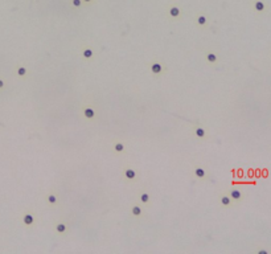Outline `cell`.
Instances as JSON below:
<instances>
[{
	"label": "cell",
	"instance_id": "1",
	"mask_svg": "<svg viewBox=\"0 0 271 254\" xmlns=\"http://www.w3.org/2000/svg\"><path fill=\"white\" fill-rule=\"evenodd\" d=\"M120 175H122V179L125 180L128 184H135L140 180V175L139 171L132 167L131 164H125L122 167V171H120Z\"/></svg>",
	"mask_w": 271,
	"mask_h": 254
},
{
	"label": "cell",
	"instance_id": "2",
	"mask_svg": "<svg viewBox=\"0 0 271 254\" xmlns=\"http://www.w3.org/2000/svg\"><path fill=\"white\" fill-rule=\"evenodd\" d=\"M148 69H149V73H151L155 78H160V77L167 74V72H168L167 65L163 61H160V60H152V61H149Z\"/></svg>",
	"mask_w": 271,
	"mask_h": 254
},
{
	"label": "cell",
	"instance_id": "3",
	"mask_svg": "<svg viewBox=\"0 0 271 254\" xmlns=\"http://www.w3.org/2000/svg\"><path fill=\"white\" fill-rule=\"evenodd\" d=\"M81 115L88 122H95L97 118H98V113L95 110V106L91 105V103H83L81 107Z\"/></svg>",
	"mask_w": 271,
	"mask_h": 254
},
{
	"label": "cell",
	"instance_id": "4",
	"mask_svg": "<svg viewBox=\"0 0 271 254\" xmlns=\"http://www.w3.org/2000/svg\"><path fill=\"white\" fill-rule=\"evenodd\" d=\"M192 173H193V178L196 180H199V181H208L210 178L208 168L199 164V163H196V164L192 167Z\"/></svg>",
	"mask_w": 271,
	"mask_h": 254
},
{
	"label": "cell",
	"instance_id": "5",
	"mask_svg": "<svg viewBox=\"0 0 271 254\" xmlns=\"http://www.w3.org/2000/svg\"><path fill=\"white\" fill-rule=\"evenodd\" d=\"M165 11H167V16H168L171 20H177V21H179V20H181V17H183L181 7L175 4V3H171L165 8Z\"/></svg>",
	"mask_w": 271,
	"mask_h": 254
},
{
	"label": "cell",
	"instance_id": "6",
	"mask_svg": "<svg viewBox=\"0 0 271 254\" xmlns=\"http://www.w3.org/2000/svg\"><path fill=\"white\" fill-rule=\"evenodd\" d=\"M192 134H193V136H195L196 139L201 140V142L209 139L208 130L205 129V126H204L202 123H196V125L193 126V129H192Z\"/></svg>",
	"mask_w": 271,
	"mask_h": 254
},
{
	"label": "cell",
	"instance_id": "7",
	"mask_svg": "<svg viewBox=\"0 0 271 254\" xmlns=\"http://www.w3.org/2000/svg\"><path fill=\"white\" fill-rule=\"evenodd\" d=\"M226 192H227V195L230 196V199L234 201V204H239L245 200V193H243V190L238 188V187H230Z\"/></svg>",
	"mask_w": 271,
	"mask_h": 254
},
{
	"label": "cell",
	"instance_id": "8",
	"mask_svg": "<svg viewBox=\"0 0 271 254\" xmlns=\"http://www.w3.org/2000/svg\"><path fill=\"white\" fill-rule=\"evenodd\" d=\"M21 224L25 228H33L37 224V217L32 210H25L21 216Z\"/></svg>",
	"mask_w": 271,
	"mask_h": 254
},
{
	"label": "cell",
	"instance_id": "9",
	"mask_svg": "<svg viewBox=\"0 0 271 254\" xmlns=\"http://www.w3.org/2000/svg\"><path fill=\"white\" fill-rule=\"evenodd\" d=\"M217 200H218V204L222 208H233V206L236 205L233 200L230 199V196L227 195L226 190H221L218 193V196H217Z\"/></svg>",
	"mask_w": 271,
	"mask_h": 254
},
{
	"label": "cell",
	"instance_id": "10",
	"mask_svg": "<svg viewBox=\"0 0 271 254\" xmlns=\"http://www.w3.org/2000/svg\"><path fill=\"white\" fill-rule=\"evenodd\" d=\"M138 203L142 204L144 208H149L152 205V196L147 189H142L138 195Z\"/></svg>",
	"mask_w": 271,
	"mask_h": 254
},
{
	"label": "cell",
	"instance_id": "11",
	"mask_svg": "<svg viewBox=\"0 0 271 254\" xmlns=\"http://www.w3.org/2000/svg\"><path fill=\"white\" fill-rule=\"evenodd\" d=\"M204 58H205L206 64H209L210 66H216L217 64L220 62V56L216 51H212V49H208V51L204 52Z\"/></svg>",
	"mask_w": 271,
	"mask_h": 254
},
{
	"label": "cell",
	"instance_id": "12",
	"mask_svg": "<svg viewBox=\"0 0 271 254\" xmlns=\"http://www.w3.org/2000/svg\"><path fill=\"white\" fill-rule=\"evenodd\" d=\"M79 54L86 61H93L95 58V51L89 45H82L81 49H79Z\"/></svg>",
	"mask_w": 271,
	"mask_h": 254
},
{
	"label": "cell",
	"instance_id": "13",
	"mask_svg": "<svg viewBox=\"0 0 271 254\" xmlns=\"http://www.w3.org/2000/svg\"><path fill=\"white\" fill-rule=\"evenodd\" d=\"M111 151L115 155H126L127 153V146L123 140H114L111 144Z\"/></svg>",
	"mask_w": 271,
	"mask_h": 254
},
{
	"label": "cell",
	"instance_id": "14",
	"mask_svg": "<svg viewBox=\"0 0 271 254\" xmlns=\"http://www.w3.org/2000/svg\"><path fill=\"white\" fill-rule=\"evenodd\" d=\"M54 233L61 237H65L66 234L69 233V225L66 221H63V220H60V221H57L54 224Z\"/></svg>",
	"mask_w": 271,
	"mask_h": 254
},
{
	"label": "cell",
	"instance_id": "15",
	"mask_svg": "<svg viewBox=\"0 0 271 254\" xmlns=\"http://www.w3.org/2000/svg\"><path fill=\"white\" fill-rule=\"evenodd\" d=\"M130 213L134 218H142L144 216V206L139 203H134L130 208Z\"/></svg>",
	"mask_w": 271,
	"mask_h": 254
},
{
	"label": "cell",
	"instance_id": "16",
	"mask_svg": "<svg viewBox=\"0 0 271 254\" xmlns=\"http://www.w3.org/2000/svg\"><path fill=\"white\" fill-rule=\"evenodd\" d=\"M45 203H46V205H49V206H57L60 204V197L56 192L49 190L45 195Z\"/></svg>",
	"mask_w": 271,
	"mask_h": 254
},
{
	"label": "cell",
	"instance_id": "17",
	"mask_svg": "<svg viewBox=\"0 0 271 254\" xmlns=\"http://www.w3.org/2000/svg\"><path fill=\"white\" fill-rule=\"evenodd\" d=\"M251 7H253V11L257 13H265L269 7L263 0H253L251 2Z\"/></svg>",
	"mask_w": 271,
	"mask_h": 254
},
{
	"label": "cell",
	"instance_id": "18",
	"mask_svg": "<svg viewBox=\"0 0 271 254\" xmlns=\"http://www.w3.org/2000/svg\"><path fill=\"white\" fill-rule=\"evenodd\" d=\"M195 24L197 28H205L206 25H208L209 23V19L206 15H204V13H196L195 15Z\"/></svg>",
	"mask_w": 271,
	"mask_h": 254
},
{
	"label": "cell",
	"instance_id": "19",
	"mask_svg": "<svg viewBox=\"0 0 271 254\" xmlns=\"http://www.w3.org/2000/svg\"><path fill=\"white\" fill-rule=\"evenodd\" d=\"M15 73L17 77H20V78H26L29 74V69L26 68L25 65H23V64H17L16 68H15Z\"/></svg>",
	"mask_w": 271,
	"mask_h": 254
},
{
	"label": "cell",
	"instance_id": "20",
	"mask_svg": "<svg viewBox=\"0 0 271 254\" xmlns=\"http://www.w3.org/2000/svg\"><path fill=\"white\" fill-rule=\"evenodd\" d=\"M69 4H70V7H73L74 9H81V8L85 7L82 0H69Z\"/></svg>",
	"mask_w": 271,
	"mask_h": 254
},
{
	"label": "cell",
	"instance_id": "21",
	"mask_svg": "<svg viewBox=\"0 0 271 254\" xmlns=\"http://www.w3.org/2000/svg\"><path fill=\"white\" fill-rule=\"evenodd\" d=\"M82 2H83V4H85V7H90V5L95 4L97 0H82Z\"/></svg>",
	"mask_w": 271,
	"mask_h": 254
},
{
	"label": "cell",
	"instance_id": "22",
	"mask_svg": "<svg viewBox=\"0 0 271 254\" xmlns=\"http://www.w3.org/2000/svg\"><path fill=\"white\" fill-rule=\"evenodd\" d=\"M5 88V81L3 78H0V90H3Z\"/></svg>",
	"mask_w": 271,
	"mask_h": 254
}]
</instances>
